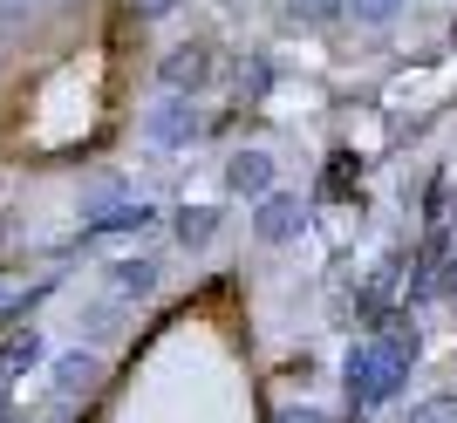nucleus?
I'll return each mask as SVG.
<instances>
[{
  "label": "nucleus",
  "mask_w": 457,
  "mask_h": 423,
  "mask_svg": "<svg viewBox=\"0 0 457 423\" xmlns=\"http://www.w3.org/2000/svg\"><path fill=\"white\" fill-rule=\"evenodd\" d=\"M396 7H403V0H355V14H362V21H389Z\"/></svg>",
  "instance_id": "obj_9"
},
{
  "label": "nucleus",
  "mask_w": 457,
  "mask_h": 423,
  "mask_svg": "<svg viewBox=\"0 0 457 423\" xmlns=\"http://www.w3.org/2000/svg\"><path fill=\"white\" fill-rule=\"evenodd\" d=\"M307 7H328V0H307Z\"/></svg>",
  "instance_id": "obj_12"
},
{
  "label": "nucleus",
  "mask_w": 457,
  "mask_h": 423,
  "mask_svg": "<svg viewBox=\"0 0 457 423\" xmlns=\"http://www.w3.org/2000/svg\"><path fill=\"white\" fill-rule=\"evenodd\" d=\"M205 76H212L205 48H171V55H164V82H171V89H198Z\"/></svg>",
  "instance_id": "obj_3"
},
{
  "label": "nucleus",
  "mask_w": 457,
  "mask_h": 423,
  "mask_svg": "<svg viewBox=\"0 0 457 423\" xmlns=\"http://www.w3.org/2000/svg\"><path fill=\"white\" fill-rule=\"evenodd\" d=\"M212 226H219V212H205V205H198V212H178V239H185V246H205Z\"/></svg>",
  "instance_id": "obj_8"
},
{
  "label": "nucleus",
  "mask_w": 457,
  "mask_h": 423,
  "mask_svg": "<svg viewBox=\"0 0 457 423\" xmlns=\"http://www.w3.org/2000/svg\"><path fill=\"white\" fill-rule=\"evenodd\" d=\"M35 362H41V335H35V328L0 342V369H7V376H14V369H35Z\"/></svg>",
  "instance_id": "obj_5"
},
{
  "label": "nucleus",
  "mask_w": 457,
  "mask_h": 423,
  "mask_svg": "<svg viewBox=\"0 0 457 423\" xmlns=\"http://www.w3.org/2000/svg\"><path fill=\"white\" fill-rule=\"evenodd\" d=\"M110 280H116V294H137V301H144V294L157 287V260H116Z\"/></svg>",
  "instance_id": "obj_4"
},
{
  "label": "nucleus",
  "mask_w": 457,
  "mask_h": 423,
  "mask_svg": "<svg viewBox=\"0 0 457 423\" xmlns=\"http://www.w3.org/2000/svg\"><path fill=\"white\" fill-rule=\"evenodd\" d=\"M96 376H103V369H96V355H62V362H55V383L69 389V396H82Z\"/></svg>",
  "instance_id": "obj_6"
},
{
  "label": "nucleus",
  "mask_w": 457,
  "mask_h": 423,
  "mask_svg": "<svg viewBox=\"0 0 457 423\" xmlns=\"http://www.w3.org/2000/svg\"><path fill=\"white\" fill-rule=\"evenodd\" d=\"M294 226H301V198H287V192L260 198V239H287Z\"/></svg>",
  "instance_id": "obj_2"
},
{
  "label": "nucleus",
  "mask_w": 457,
  "mask_h": 423,
  "mask_svg": "<svg viewBox=\"0 0 457 423\" xmlns=\"http://www.w3.org/2000/svg\"><path fill=\"white\" fill-rule=\"evenodd\" d=\"M130 7H137V14H151V21H157V14H171L178 0H130Z\"/></svg>",
  "instance_id": "obj_11"
},
{
  "label": "nucleus",
  "mask_w": 457,
  "mask_h": 423,
  "mask_svg": "<svg viewBox=\"0 0 457 423\" xmlns=\"http://www.w3.org/2000/svg\"><path fill=\"white\" fill-rule=\"evenodd\" d=\"M410 423H457V403H423Z\"/></svg>",
  "instance_id": "obj_10"
},
{
  "label": "nucleus",
  "mask_w": 457,
  "mask_h": 423,
  "mask_svg": "<svg viewBox=\"0 0 457 423\" xmlns=\"http://www.w3.org/2000/svg\"><path fill=\"white\" fill-rule=\"evenodd\" d=\"M151 137H157V144H185V137H191L185 103H164V110H157V123H151Z\"/></svg>",
  "instance_id": "obj_7"
},
{
  "label": "nucleus",
  "mask_w": 457,
  "mask_h": 423,
  "mask_svg": "<svg viewBox=\"0 0 457 423\" xmlns=\"http://www.w3.org/2000/svg\"><path fill=\"white\" fill-rule=\"evenodd\" d=\"M226 185H232L239 198H267V192H273V157H267V151H239V157L226 164Z\"/></svg>",
  "instance_id": "obj_1"
}]
</instances>
